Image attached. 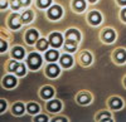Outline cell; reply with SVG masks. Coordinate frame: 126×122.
Returning <instances> with one entry per match:
<instances>
[{"mask_svg":"<svg viewBox=\"0 0 126 122\" xmlns=\"http://www.w3.org/2000/svg\"><path fill=\"white\" fill-rule=\"evenodd\" d=\"M90 20H91L92 24H98V23L101 22V15H100L98 13H96V12H93V13H91V15H90Z\"/></svg>","mask_w":126,"mask_h":122,"instance_id":"9c48e42d","label":"cell"},{"mask_svg":"<svg viewBox=\"0 0 126 122\" xmlns=\"http://www.w3.org/2000/svg\"><path fill=\"white\" fill-rule=\"evenodd\" d=\"M20 3H23V4H28V3H29V0H20Z\"/></svg>","mask_w":126,"mask_h":122,"instance_id":"e575fe53","label":"cell"},{"mask_svg":"<svg viewBox=\"0 0 126 122\" xmlns=\"http://www.w3.org/2000/svg\"><path fill=\"white\" fill-rule=\"evenodd\" d=\"M47 47H48V42L46 39H42V40H39V43H38V48L39 49H47Z\"/></svg>","mask_w":126,"mask_h":122,"instance_id":"603a6c76","label":"cell"},{"mask_svg":"<svg viewBox=\"0 0 126 122\" xmlns=\"http://www.w3.org/2000/svg\"><path fill=\"white\" fill-rule=\"evenodd\" d=\"M58 73H59V68H58L57 66H54V64H50V66L47 68V74H48L49 77H57Z\"/></svg>","mask_w":126,"mask_h":122,"instance_id":"5b68a950","label":"cell"},{"mask_svg":"<svg viewBox=\"0 0 126 122\" xmlns=\"http://www.w3.org/2000/svg\"><path fill=\"white\" fill-rule=\"evenodd\" d=\"M115 38V34L112 30H106V32L103 33V39L106 40V42H111V40H113Z\"/></svg>","mask_w":126,"mask_h":122,"instance_id":"4fadbf2b","label":"cell"},{"mask_svg":"<svg viewBox=\"0 0 126 122\" xmlns=\"http://www.w3.org/2000/svg\"><path fill=\"white\" fill-rule=\"evenodd\" d=\"M66 49L68 50V52H73V50L76 49V44L75 42H71V40H67V43H66Z\"/></svg>","mask_w":126,"mask_h":122,"instance_id":"ffe728a7","label":"cell"},{"mask_svg":"<svg viewBox=\"0 0 126 122\" xmlns=\"http://www.w3.org/2000/svg\"><path fill=\"white\" fill-rule=\"evenodd\" d=\"M35 121H38V122H44V121H47V117H46V116H38V117L35 118Z\"/></svg>","mask_w":126,"mask_h":122,"instance_id":"4dcf8cb0","label":"cell"},{"mask_svg":"<svg viewBox=\"0 0 126 122\" xmlns=\"http://www.w3.org/2000/svg\"><path fill=\"white\" fill-rule=\"evenodd\" d=\"M121 106H122L121 99H119V98H113V99L111 101V107H112V108H120Z\"/></svg>","mask_w":126,"mask_h":122,"instance_id":"d6986e66","label":"cell"},{"mask_svg":"<svg viewBox=\"0 0 126 122\" xmlns=\"http://www.w3.org/2000/svg\"><path fill=\"white\" fill-rule=\"evenodd\" d=\"M19 5H20V0H12V6L14 9H18Z\"/></svg>","mask_w":126,"mask_h":122,"instance_id":"f1b7e54d","label":"cell"},{"mask_svg":"<svg viewBox=\"0 0 126 122\" xmlns=\"http://www.w3.org/2000/svg\"><path fill=\"white\" fill-rule=\"evenodd\" d=\"M91 101V97L88 96V95H81L79 97H78V102L81 103V105H86V103H88Z\"/></svg>","mask_w":126,"mask_h":122,"instance_id":"9a60e30c","label":"cell"},{"mask_svg":"<svg viewBox=\"0 0 126 122\" xmlns=\"http://www.w3.org/2000/svg\"><path fill=\"white\" fill-rule=\"evenodd\" d=\"M13 111H14L15 115H22V113L24 112V106H23L22 103H16V105L14 106Z\"/></svg>","mask_w":126,"mask_h":122,"instance_id":"2e32d148","label":"cell"},{"mask_svg":"<svg viewBox=\"0 0 126 122\" xmlns=\"http://www.w3.org/2000/svg\"><path fill=\"white\" fill-rule=\"evenodd\" d=\"M48 108H49L50 111H53V112H56V111H59V108H61L59 101H52V102L48 105Z\"/></svg>","mask_w":126,"mask_h":122,"instance_id":"30bf717a","label":"cell"},{"mask_svg":"<svg viewBox=\"0 0 126 122\" xmlns=\"http://www.w3.org/2000/svg\"><path fill=\"white\" fill-rule=\"evenodd\" d=\"M28 111L30 113H37L38 111H39V107H38V105H35V103H30L29 106H28Z\"/></svg>","mask_w":126,"mask_h":122,"instance_id":"7402d4cb","label":"cell"},{"mask_svg":"<svg viewBox=\"0 0 126 122\" xmlns=\"http://www.w3.org/2000/svg\"><path fill=\"white\" fill-rule=\"evenodd\" d=\"M16 66H18V64H16L15 62H13V63H10V69H12V70H14V69L16 68Z\"/></svg>","mask_w":126,"mask_h":122,"instance_id":"836d02e7","label":"cell"},{"mask_svg":"<svg viewBox=\"0 0 126 122\" xmlns=\"http://www.w3.org/2000/svg\"><path fill=\"white\" fill-rule=\"evenodd\" d=\"M50 4V0H39V6L42 8H46Z\"/></svg>","mask_w":126,"mask_h":122,"instance_id":"4316f807","label":"cell"},{"mask_svg":"<svg viewBox=\"0 0 126 122\" xmlns=\"http://www.w3.org/2000/svg\"><path fill=\"white\" fill-rule=\"evenodd\" d=\"M40 63H42L40 55H38V54H35V53H33V54L29 55V58H28V64H29V67H30L32 69H38L39 66H40Z\"/></svg>","mask_w":126,"mask_h":122,"instance_id":"6da1fadb","label":"cell"},{"mask_svg":"<svg viewBox=\"0 0 126 122\" xmlns=\"http://www.w3.org/2000/svg\"><path fill=\"white\" fill-rule=\"evenodd\" d=\"M37 38H38V33L35 32V30H29L28 32V34H27V40H28V43L29 44H32V43H34L35 40H37Z\"/></svg>","mask_w":126,"mask_h":122,"instance_id":"8992f818","label":"cell"},{"mask_svg":"<svg viewBox=\"0 0 126 122\" xmlns=\"http://www.w3.org/2000/svg\"><path fill=\"white\" fill-rule=\"evenodd\" d=\"M4 84H5V87H8V88H12V87H14V86L16 84V79H15L13 76H8V77H5V79H4Z\"/></svg>","mask_w":126,"mask_h":122,"instance_id":"52a82bcc","label":"cell"},{"mask_svg":"<svg viewBox=\"0 0 126 122\" xmlns=\"http://www.w3.org/2000/svg\"><path fill=\"white\" fill-rule=\"evenodd\" d=\"M14 70L16 72V74H18V76H24V74H25V67H24L23 64L16 66V68H15Z\"/></svg>","mask_w":126,"mask_h":122,"instance_id":"ac0fdd59","label":"cell"},{"mask_svg":"<svg viewBox=\"0 0 126 122\" xmlns=\"http://www.w3.org/2000/svg\"><path fill=\"white\" fill-rule=\"evenodd\" d=\"M19 25H20V16H19L18 14H15V15H13V18H12L10 27L14 28V29H16V28H19Z\"/></svg>","mask_w":126,"mask_h":122,"instance_id":"ba28073f","label":"cell"},{"mask_svg":"<svg viewBox=\"0 0 126 122\" xmlns=\"http://www.w3.org/2000/svg\"><path fill=\"white\" fill-rule=\"evenodd\" d=\"M116 58H117L119 62H124L125 60V50H120V52H117Z\"/></svg>","mask_w":126,"mask_h":122,"instance_id":"484cf974","label":"cell"},{"mask_svg":"<svg viewBox=\"0 0 126 122\" xmlns=\"http://www.w3.org/2000/svg\"><path fill=\"white\" fill-rule=\"evenodd\" d=\"M6 5H8L6 0H0V8H5Z\"/></svg>","mask_w":126,"mask_h":122,"instance_id":"d6a6232c","label":"cell"},{"mask_svg":"<svg viewBox=\"0 0 126 122\" xmlns=\"http://www.w3.org/2000/svg\"><path fill=\"white\" fill-rule=\"evenodd\" d=\"M73 5H75V8H76L77 10H82V9H85V6H86L83 0H76Z\"/></svg>","mask_w":126,"mask_h":122,"instance_id":"44dd1931","label":"cell"},{"mask_svg":"<svg viewBox=\"0 0 126 122\" xmlns=\"http://www.w3.org/2000/svg\"><path fill=\"white\" fill-rule=\"evenodd\" d=\"M42 96H43L44 98H49L50 96H53V89H52L50 87H46L43 91H42Z\"/></svg>","mask_w":126,"mask_h":122,"instance_id":"5bb4252c","label":"cell"},{"mask_svg":"<svg viewBox=\"0 0 126 122\" xmlns=\"http://www.w3.org/2000/svg\"><path fill=\"white\" fill-rule=\"evenodd\" d=\"M98 120H106V121H110V115L109 113H102L98 116Z\"/></svg>","mask_w":126,"mask_h":122,"instance_id":"83f0119b","label":"cell"},{"mask_svg":"<svg viewBox=\"0 0 126 122\" xmlns=\"http://www.w3.org/2000/svg\"><path fill=\"white\" fill-rule=\"evenodd\" d=\"M5 107H6L5 101H0V112H1V111H4V109H5Z\"/></svg>","mask_w":126,"mask_h":122,"instance_id":"1f68e13d","label":"cell"},{"mask_svg":"<svg viewBox=\"0 0 126 122\" xmlns=\"http://www.w3.org/2000/svg\"><path fill=\"white\" fill-rule=\"evenodd\" d=\"M61 63H62L63 67H69L72 64V58L69 55H63L61 58Z\"/></svg>","mask_w":126,"mask_h":122,"instance_id":"8fae6325","label":"cell"},{"mask_svg":"<svg viewBox=\"0 0 126 122\" xmlns=\"http://www.w3.org/2000/svg\"><path fill=\"white\" fill-rule=\"evenodd\" d=\"M50 44L53 47H59L62 44V35L58 33H53L50 35Z\"/></svg>","mask_w":126,"mask_h":122,"instance_id":"3957f363","label":"cell"},{"mask_svg":"<svg viewBox=\"0 0 126 122\" xmlns=\"http://www.w3.org/2000/svg\"><path fill=\"white\" fill-rule=\"evenodd\" d=\"M30 18H32V13H30V12H25L22 16H20V19H22L23 22H29Z\"/></svg>","mask_w":126,"mask_h":122,"instance_id":"d4e9b609","label":"cell"},{"mask_svg":"<svg viewBox=\"0 0 126 122\" xmlns=\"http://www.w3.org/2000/svg\"><path fill=\"white\" fill-rule=\"evenodd\" d=\"M5 49H6V43L4 42V40L0 39V52H4Z\"/></svg>","mask_w":126,"mask_h":122,"instance_id":"f546056e","label":"cell"},{"mask_svg":"<svg viewBox=\"0 0 126 122\" xmlns=\"http://www.w3.org/2000/svg\"><path fill=\"white\" fill-rule=\"evenodd\" d=\"M120 3H121V4H125V3H126V0H120Z\"/></svg>","mask_w":126,"mask_h":122,"instance_id":"d590c367","label":"cell"},{"mask_svg":"<svg viewBox=\"0 0 126 122\" xmlns=\"http://www.w3.org/2000/svg\"><path fill=\"white\" fill-rule=\"evenodd\" d=\"M91 62V55L88 53H85V54H82V63H85V64H88Z\"/></svg>","mask_w":126,"mask_h":122,"instance_id":"cb8c5ba5","label":"cell"},{"mask_svg":"<svg viewBox=\"0 0 126 122\" xmlns=\"http://www.w3.org/2000/svg\"><path fill=\"white\" fill-rule=\"evenodd\" d=\"M48 14H49L50 18L57 19V18H59V16L62 15V9H61V6L56 5V6H53V8L49 9V13H48Z\"/></svg>","mask_w":126,"mask_h":122,"instance_id":"7a4b0ae2","label":"cell"},{"mask_svg":"<svg viewBox=\"0 0 126 122\" xmlns=\"http://www.w3.org/2000/svg\"><path fill=\"white\" fill-rule=\"evenodd\" d=\"M13 55H14L15 58H22V57L24 55V49H23V48H19V47L14 48V49H13Z\"/></svg>","mask_w":126,"mask_h":122,"instance_id":"7c38bea8","label":"cell"},{"mask_svg":"<svg viewBox=\"0 0 126 122\" xmlns=\"http://www.w3.org/2000/svg\"><path fill=\"white\" fill-rule=\"evenodd\" d=\"M67 39L71 42H78L79 40V34L77 30H68L67 32Z\"/></svg>","mask_w":126,"mask_h":122,"instance_id":"277c9868","label":"cell"},{"mask_svg":"<svg viewBox=\"0 0 126 122\" xmlns=\"http://www.w3.org/2000/svg\"><path fill=\"white\" fill-rule=\"evenodd\" d=\"M90 1H92V3H93V1H96V0H90Z\"/></svg>","mask_w":126,"mask_h":122,"instance_id":"8d00e7d4","label":"cell"},{"mask_svg":"<svg viewBox=\"0 0 126 122\" xmlns=\"http://www.w3.org/2000/svg\"><path fill=\"white\" fill-rule=\"evenodd\" d=\"M46 57L48 60H56L58 58V53H57V50H49Z\"/></svg>","mask_w":126,"mask_h":122,"instance_id":"e0dca14e","label":"cell"}]
</instances>
